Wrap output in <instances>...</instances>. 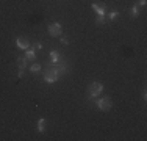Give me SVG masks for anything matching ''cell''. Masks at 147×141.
<instances>
[{"mask_svg": "<svg viewBox=\"0 0 147 141\" xmlns=\"http://www.w3.org/2000/svg\"><path fill=\"white\" fill-rule=\"evenodd\" d=\"M27 61H28V60H27L25 56H19V58H17V66H19V74H17V77H22L24 75V70H25Z\"/></svg>", "mask_w": 147, "mask_h": 141, "instance_id": "obj_5", "label": "cell"}, {"mask_svg": "<svg viewBox=\"0 0 147 141\" xmlns=\"http://www.w3.org/2000/svg\"><path fill=\"white\" fill-rule=\"evenodd\" d=\"M119 16V11H116V9H113V11H111L110 14H108V17H110V19L111 20H114V19H116V17Z\"/></svg>", "mask_w": 147, "mask_h": 141, "instance_id": "obj_14", "label": "cell"}, {"mask_svg": "<svg viewBox=\"0 0 147 141\" xmlns=\"http://www.w3.org/2000/svg\"><path fill=\"white\" fill-rule=\"evenodd\" d=\"M103 91V83L102 82H92L88 86V99H96L97 96H100V93Z\"/></svg>", "mask_w": 147, "mask_h": 141, "instance_id": "obj_2", "label": "cell"}, {"mask_svg": "<svg viewBox=\"0 0 147 141\" xmlns=\"http://www.w3.org/2000/svg\"><path fill=\"white\" fill-rule=\"evenodd\" d=\"M91 6H92V9L97 13V16H102V17L107 16V9H105L103 5H99V3H92Z\"/></svg>", "mask_w": 147, "mask_h": 141, "instance_id": "obj_7", "label": "cell"}, {"mask_svg": "<svg viewBox=\"0 0 147 141\" xmlns=\"http://www.w3.org/2000/svg\"><path fill=\"white\" fill-rule=\"evenodd\" d=\"M16 45L19 49H22V50H27V49L30 47V42H28V39L27 38H24V36H19L16 39Z\"/></svg>", "mask_w": 147, "mask_h": 141, "instance_id": "obj_6", "label": "cell"}, {"mask_svg": "<svg viewBox=\"0 0 147 141\" xmlns=\"http://www.w3.org/2000/svg\"><path fill=\"white\" fill-rule=\"evenodd\" d=\"M25 58L28 60V61H34L36 60V52H34V49H27L25 50Z\"/></svg>", "mask_w": 147, "mask_h": 141, "instance_id": "obj_8", "label": "cell"}, {"mask_svg": "<svg viewBox=\"0 0 147 141\" xmlns=\"http://www.w3.org/2000/svg\"><path fill=\"white\" fill-rule=\"evenodd\" d=\"M97 107H99L100 111H110L111 108H113V102H111L110 97H102L99 99V100H96Z\"/></svg>", "mask_w": 147, "mask_h": 141, "instance_id": "obj_3", "label": "cell"}, {"mask_svg": "<svg viewBox=\"0 0 147 141\" xmlns=\"http://www.w3.org/2000/svg\"><path fill=\"white\" fill-rule=\"evenodd\" d=\"M96 25H105V17L97 16V19H96Z\"/></svg>", "mask_w": 147, "mask_h": 141, "instance_id": "obj_13", "label": "cell"}, {"mask_svg": "<svg viewBox=\"0 0 147 141\" xmlns=\"http://www.w3.org/2000/svg\"><path fill=\"white\" fill-rule=\"evenodd\" d=\"M130 16L135 19V17H138L139 16V6H138V3H135L133 5V8H131V11H130Z\"/></svg>", "mask_w": 147, "mask_h": 141, "instance_id": "obj_11", "label": "cell"}, {"mask_svg": "<svg viewBox=\"0 0 147 141\" xmlns=\"http://www.w3.org/2000/svg\"><path fill=\"white\" fill-rule=\"evenodd\" d=\"M139 6H146V0H139Z\"/></svg>", "mask_w": 147, "mask_h": 141, "instance_id": "obj_17", "label": "cell"}, {"mask_svg": "<svg viewBox=\"0 0 147 141\" xmlns=\"http://www.w3.org/2000/svg\"><path fill=\"white\" fill-rule=\"evenodd\" d=\"M31 49H34V50H39V49H42V44H41V42H34V44L31 45Z\"/></svg>", "mask_w": 147, "mask_h": 141, "instance_id": "obj_15", "label": "cell"}, {"mask_svg": "<svg viewBox=\"0 0 147 141\" xmlns=\"http://www.w3.org/2000/svg\"><path fill=\"white\" fill-rule=\"evenodd\" d=\"M47 31H49V35H50V36L58 38V36H61V33H63V27H61V24H59V22H53V24H50V25H49Z\"/></svg>", "mask_w": 147, "mask_h": 141, "instance_id": "obj_4", "label": "cell"}, {"mask_svg": "<svg viewBox=\"0 0 147 141\" xmlns=\"http://www.w3.org/2000/svg\"><path fill=\"white\" fill-rule=\"evenodd\" d=\"M50 63H58L59 61V54L57 50H50Z\"/></svg>", "mask_w": 147, "mask_h": 141, "instance_id": "obj_10", "label": "cell"}, {"mask_svg": "<svg viewBox=\"0 0 147 141\" xmlns=\"http://www.w3.org/2000/svg\"><path fill=\"white\" fill-rule=\"evenodd\" d=\"M69 70L67 63H49V66L44 70V82L47 83H55L58 82V79Z\"/></svg>", "mask_w": 147, "mask_h": 141, "instance_id": "obj_1", "label": "cell"}, {"mask_svg": "<svg viewBox=\"0 0 147 141\" xmlns=\"http://www.w3.org/2000/svg\"><path fill=\"white\" fill-rule=\"evenodd\" d=\"M59 41H61V44H64V45H69V39L66 36H63V38H59Z\"/></svg>", "mask_w": 147, "mask_h": 141, "instance_id": "obj_16", "label": "cell"}, {"mask_svg": "<svg viewBox=\"0 0 147 141\" xmlns=\"http://www.w3.org/2000/svg\"><path fill=\"white\" fill-rule=\"evenodd\" d=\"M36 129H38V132H39V133H42V132H44V129H45V119H44V118H41L39 121H38Z\"/></svg>", "mask_w": 147, "mask_h": 141, "instance_id": "obj_9", "label": "cell"}, {"mask_svg": "<svg viewBox=\"0 0 147 141\" xmlns=\"http://www.w3.org/2000/svg\"><path fill=\"white\" fill-rule=\"evenodd\" d=\"M30 70H31V72H33V74H36V72H39V70H41V66L38 64V63H34V64H31Z\"/></svg>", "mask_w": 147, "mask_h": 141, "instance_id": "obj_12", "label": "cell"}]
</instances>
